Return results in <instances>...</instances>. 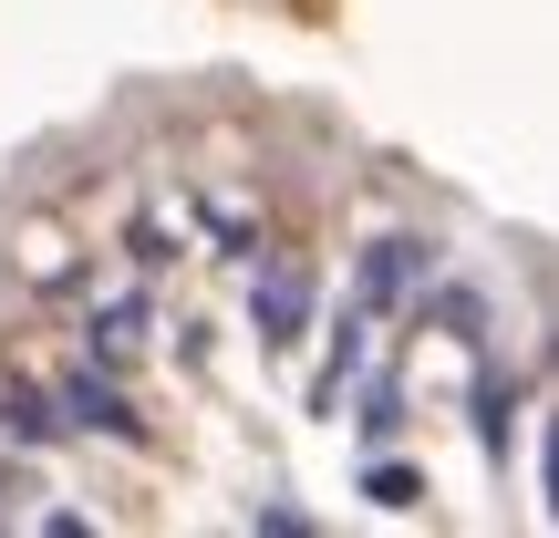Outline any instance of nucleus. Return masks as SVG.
<instances>
[{
  "label": "nucleus",
  "mask_w": 559,
  "mask_h": 538,
  "mask_svg": "<svg viewBox=\"0 0 559 538\" xmlns=\"http://www.w3.org/2000/svg\"><path fill=\"white\" fill-rule=\"evenodd\" d=\"M508 415H519V383L487 373V383H477V435H487V456H508Z\"/></svg>",
  "instance_id": "nucleus-7"
},
{
  "label": "nucleus",
  "mask_w": 559,
  "mask_h": 538,
  "mask_svg": "<svg viewBox=\"0 0 559 538\" xmlns=\"http://www.w3.org/2000/svg\"><path fill=\"white\" fill-rule=\"evenodd\" d=\"M425 279H436V249H425V239H373L353 300H362V311H404V300H425Z\"/></svg>",
  "instance_id": "nucleus-1"
},
{
  "label": "nucleus",
  "mask_w": 559,
  "mask_h": 538,
  "mask_svg": "<svg viewBox=\"0 0 559 538\" xmlns=\"http://www.w3.org/2000/svg\"><path fill=\"white\" fill-rule=\"evenodd\" d=\"M135 342H145V300H94V311H83V352L115 362V352H135Z\"/></svg>",
  "instance_id": "nucleus-6"
},
{
  "label": "nucleus",
  "mask_w": 559,
  "mask_h": 538,
  "mask_svg": "<svg viewBox=\"0 0 559 538\" xmlns=\"http://www.w3.org/2000/svg\"><path fill=\"white\" fill-rule=\"evenodd\" d=\"M394 425H404V394L373 383V394H362V445H394Z\"/></svg>",
  "instance_id": "nucleus-9"
},
{
  "label": "nucleus",
  "mask_w": 559,
  "mask_h": 538,
  "mask_svg": "<svg viewBox=\"0 0 559 538\" xmlns=\"http://www.w3.org/2000/svg\"><path fill=\"white\" fill-rule=\"evenodd\" d=\"M52 394H62V415H73V435H104V445H145V415H135V404H124L115 383L94 373V362H83V373H62Z\"/></svg>",
  "instance_id": "nucleus-2"
},
{
  "label": "nucleus",
  "mask_w": 559,
  "mask_h": 538,
  "mask_svg": "<svg viewBox=\"0 0 559 538\" xmlns=\"http://www.w3.org/2000/svg\"><path fill=\"white\" fill-rule=\"evenodd\" d=\"M249 321H260V342H300L311 279H300V270H260V279H249Z\"/></svg>",
  "instance_id": "nucleus-4"
},
{
  "label": "nucleus",
  "mask_w": 559,
  "mask_h": 538,
  "mask_svg": "<svg viewBox=\"0 0 559 538\" xmlns=\"http://www.w3.org/2000/svg\"><path fill=\"white\" fill-rule=\"evenodd\" d=\"M362 498H373V507H425V477L383 456V466H362Z\"/></svg>",
  "instance_id": "nucleus-8"
},
{
  "label": "nucleus",
  "mask_w": 559,
  "mask_h": 538,
  "mask_svg": "<svg viewBox=\"0 0 559 538\" xmlns=\"http://www.w3.org/2000/svg\"><path fill=\"white\" fill-rule=\"evenodd\" d=\"M0 435H11V445H62V435H73V415H62V394H41V383H0Z\"/></svg>",
  "instance_id": "nucleus-3"
},
{
  "label": "nucleus",
  "mask_w": 559,
  "mask_h": 538,
  "mask_svg": "<svg viewBox=\"0 0 559 538\" xmlns=\"http://www.w3.org/2000/svg\"><path fill=\"white\" fill-rule=\"evenodd\" d=\"M549 518H559V415H549Z\"/></svg>",
  "instance_id": "nucleus-10"
},
{
  "label": "nucleus",
  "mask_w": 559,
  "mask_h": 538,
  "mask_svg": "<svg viewBox=\"0 0 559 538\" xmlns=\"http://www.w3.org/2000/svg\"><path fill=\"white\" fill-rule=\"evenodd\" d=\"M362 332H373V311H342V332H332V352H321V373H311V415H342V383L362 373Z\"/></svg>",
  "instance_id": "nucleus-5"
}]
</instances>
